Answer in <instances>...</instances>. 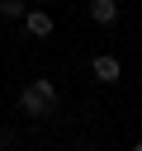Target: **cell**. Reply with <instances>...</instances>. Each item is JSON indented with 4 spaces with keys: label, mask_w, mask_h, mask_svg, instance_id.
<instances>
[{
    "label": "cell",
    "mask_w": 142,
    "mask_h": 151,
    "mask_svg": "<svg viewBox=\"0 0 142 151\" xmlns=\"http://www.w3.org/2000/svg\"><path fill=\"white\" fill-rule=\"evenodd\" d=\"M80 151H95V146H80Z\"/></svg>",
    "instance_id": "7"
},
{
    "label": "cell",
    "mask_w": 142,
    "mask_h": 151,
    "mask_svg": "<svg viewBox=\"0 0 142 151\" xmlns=\"http://www.w3.org/2000/svg\"><path fill=\"white\" fill-rule=\"evenodd\" d=\"M52 104H57V85H52V80H28L24 94H19V109H24L28 118H47Z\"/></svg>",
    "instance_id": "1"
},
{
    "label": "cell",
    "mask_w": 142,
    "mask_h": 151,
    "mask_svg": "<svg viewBox=\"0 0 142 151\" xmlns=\"http://www.w3.org/2000/svg\"><path fill=\"white\" fill-rule=\"evenodd\" d=\"M33 5H38V9H43V5H52V0H33Z\"/></svg>",
    "instance_id": "6"
},
{
    "label": "cell",
    "mask_w": 142,
    "mask_h": 151,
    "mask_svg": "<svg viewBox=\"0 0 142 151\" xmlns=\"http://www.w3.org/2000/svg\"><path fill=\"white\" fill-rule=\"evenodd\" d=\"M90 76H95V80H104V85H114V80L123 76V66H118V57H109V52H99V57L90 61Z\"/></svg>",
    "instance_id": "2"
},
{
    "label": "cell",
    "mask_w": 142,
    "mask_h": 151,
    "mask_svg": "<svg viewBox=\"0 0 142 151\" xmlns=\"http://www.w3.org/2000/svg\"><path fill=\"white\" fill-rule=\"evenodd\" d=\"M90 19L95 24H114L118 19V0H90Z\"/></svg>",
    "instance_id": "4"
},
{
    "label": "cell",
    "mask_w": 142,
    "mask_h": 151,
    "mask_svg": "<svg viewBox=\"0 0 142 151\" xmlns=\"http://www.w3.org/2000/svg\"><path fill=\"white\" fill-rule=\"evenodd\" d=\"M24 0H0V19H24Z\"/></svg>",
    "instance_id": "5"
},
{
    "label": "cell",
    "mask_w": 142,
    "mask_h": 151,
    "mask_svg": "<svg viewBox=\"0 0 142 151\" xmlns=\"http://www.w3.org/2000/svg\"><path fill=\"white\" fill-rule=\"evenodd\" d=\"M0 151H9V146H0Z\"/></svg>",
    "instance_id": "9"
},
{
    "label": "cell",
    "mask_w": 142,
    "mask_h": 151,
    "mask_svg": "<svg viewBox=\"0 0 142 151\" xmlns=\"http://www.w3.org/2000/svg\"><path fill=\"white\" fill-rule=\"evenodd\" d=\"M24 33L28 38H47L52 33V14L47 9H24Z\"/></svg>",
    "instance_id": "3"
},
{
    "label": "cell",
    "mask_w": 142,
    "mask_h": 151,
    "mask_svg": "<svg viewBox=\"0 0 142 151\" xmlns=\"http://www.w3.org/2000/svg\"><path fill=\"white\" fill-rule=\"evenodd\" d=\"M133 151H142V142H137V146H133Z\"/></svg>",
    "instance_id": "8"
}]
</instances>
